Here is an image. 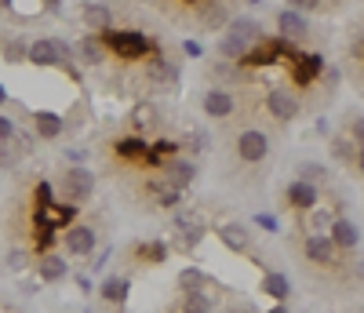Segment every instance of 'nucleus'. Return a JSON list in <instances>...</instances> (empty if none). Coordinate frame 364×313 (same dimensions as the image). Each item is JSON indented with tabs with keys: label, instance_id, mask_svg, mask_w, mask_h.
<instances>
[{
	"label": "nucleus",
	"instance_id": "f257e3e1",
	"mask_svg": "<svg viewBox=\"0 0 364 313\" xmlns=\"http://www.w3.org/2000/svg\"><path fill=\"white\" fill-rule=\"evenodd\" d=\"M26 62H33V66H63V70H70L77 77V70H73V62H77L73 58V48L66 41H55V37H44L37 44H29Z\"/></svg>",
	"mask_w": 364,
	"mask_h": 313
},
{
	"label": "nucleus",
	"instance_id": "f03ea898",
	"mask_svg": "<svg viewBox=\"0 0 364 313\" xmlns=\"http://www.w3.org/2000/svg\"><path fill=\"white\" fill-rule=\"evenodd\" d=\"M102 48L117 51L120 58H142L149 51V37L139 29H106L102 33Z\"/></svg>",
	"mask_w": 364,
	"mask_h": 313
},
{
	"label": "nucleus",
	"instance_id": "7ed1b4c3",
	"mask_svg": "<svg viewBox=\"0 0 364 313\" xmlns=\"http://www.w3.org/2000/svg\"><path fill=\"white\" fill-rule=\"evenodd\" d=\"M58 186H63V197L70 204H80V201H87L91 193H95V175H91L87 168H70L63 179H58Z\"/></svg>",
	"mask_w": 364,
	"mask_h": 313
},
{
	"label": "nucleus",
	"instance_id": "20e7f679",
	"mask_svg": "<svg viewBox=\"0 0 364 313\" xmlns=\"http://www.w3.org/2000/svg\"><path fill=\"white\" fill-rule=\"evenodd\" d=\"M146 80L154 84L157 91H171V87L178 84V66H175L171 58L157 55V58H149V62H146Z\"/></svg>",
	"mask_w": 364,
	"mask_h": 313
},
{
	"label": "nucleus",
	"instance_id": "39448f33",
	"mask_svg": "<svg viewBox=\"0 0 364 313\" xmlns=\"http://www.w3.org/2000/svg\"><path fill=\"white\" fill-rule=\"evenodd\" d=\"M266 110L273 113V120L288 124V120H295V117H299V99L291 95L288 87H273L269 95H266Z\"/></svg>",
	"mask_w": 364,
	"mask_h": 313
},
{
	"label": "nucleus",
	"instance_id": "423d86ee",
	"mask_svg": "<svg viewBox=\"0 0 364 313\" xmlns=\"http://www.w3.org/2000/svg\"><path fill=\"white\" fill-rule=\"evenodd\" d=\"M237 153H240V161H248V164H259L262 156L269 153V139H266L262 132L248 128V132H240V139H237Z\"/></svg>",
	"mask_w": 364,
	"mask_h": 313
},
{
	"label": "nucleus",
	"instance_id": "0eeeda50",
	"mask_svg": "<svg viewBox=\"0 0 364 313\" xmlns=\"http://www.w3.org/2000/svg\"><path fill=\"white\" fill-rule=\"evenodd\" d=\"M63 244H66V252H70V255H80V259H87L91 252H95L99 237H95V230H91V226H73V230H66Z\"/></svg>",
	"mask_w": 364,
	"mask_h": 313
},
{
	"label": "nucleus",
	"instance_id": "6e6552de",
	"mask_svg": "<svg viewBox=\"0 0 364 313\" xmlns=\"http://www.w3.org/2000/svg\"><path fill=\"white\" fill-rule=\"evenodd\" d=\"M284 201H288L295 211H314V208H317V186L295 179L288 190H284Z\"/></svg>",
	"mask_w": 364,
	"mask_h": 313
},
{
	"label": "nucleus",
	"instance_id": "1a4fd4ad",
	"mask_svg": "<svg viewBox=\"0 0 364 313\" xmlns=\"http://www.w3.org/2000/svg\"><path fill=\"white\" fill-rule=\"evenodd\" d=\"M197 179V164L186 161V156H171L168 161V171H164V182L175 186V190H182V186H190Z\"/></svg>",
	"mask_w": 364,
	"mask_h": 313
},
{
	"label": "nucleus",
	"instance_id": "9d476101",
	"mask_svg": "<svg viewBox=\"0 0 364 313\" xmlns=\"http://www.w3.org/2000/svg\"><path fill=\"white\" fill-rule=\"evenodd\" d=\"M336 252H339V248L328 240V233H314V237H306V259H310V262H317V266H331V262H336Z\"/></svg>",
	"mask_w": 364,
	"mask_h": 313
},
{
	"label": "nucleus",
	"instance_id": "9b49d317",
	"mask_svg": "<svg viewBox=\"0 0 364 313\" xmlns=\"http://www.w3.org/2000/svg\"><path fill=\"white\" fill-rule=\"evenodd\" d=\"M328 240L336 248H343V252H350V248L360 244V230H357V223H350V218H336L331 230H328Z\"/></svg>",
	"mask_w": 364,
	"mask_h": 313
},
{
	"label": "nucleus",
	"instance_id": "f8f14e48",
	"mask_svg": "<svg viewBox=\"0 0 364 313\" xmlns=\"http://www.w3.org/2000/svg\"><path fill=\"white\" fill-rule=\"evenodd\" d=\"M233 95L230 91H223V87H211V91H204V113L208 117H215V120H223V117H230L233 113Z\"/></svg>",
	"mask_w": 364,
	"mask_h": 313
},
{
	"label": "nucleus",
	"instance_id": "ddd939ff",
	"mask_svg": "<svg viewBox=\"0 0 364 313\" xmlns=\"http://www.w3.org/2000/svg\"><path fill=\"white\" fill-rule=\"evenodd\" d=\"M277 29H281V37L284 41H299V37H306L310 33V22H306V15H299V11H281L277 15Z\"/></svg>",
	"mask_w": 364,
	"mask_h": 313
},
{
	"label": "nucleus",
	"instance_id": "4468645a",
	"mask_svg": "<svg viewBox=\"0 0 364 313\" xmlns=\"http://www.w3.org/2000/svg\"><path fill=\"white\" fill-rule=\"evenodd\" d=\"M226 33L237 37V41H245V44L252 48V44L262 41V26H259L255 18H230V22H226Z\"/></svg>",
	"mask_w": 364,
	"mask_h": 313
},
{
	"label": "nucleus",
	"instance_id": "2eb2a0df",
	"mask_svg": "<svg viewBox=\"0 0 364 313\" xmlns=\"http://www.w3.org/2000/svg\"><path fill=\"white\" fill-rule=\"evenodd\" d=\"M197 18H200L204 29H226L230 11H226V4H219V0H204L200 11H197Z\"/></svg>",
	"mask_w": 364,
	"mask_h": 313
},
{
	"label": "nucleus",
	"instance_id": "dca6fc26",
	"mask_svg": "<svg viewBox=\"0 0 364 313\" xmlns=\"http://www.w3.org/2000/svg\"><path fill=\"white\" fill-rule=\"evenodd\" d=\"M219 240L226 248H233V252H252V237H248V230L240 223H223L219 226Z\"/></svg>",
	"mask_w": 364,
	"mask_h": 313
},
{
	"label": "nucleus",
	"instance_id": "f3484780",
	"mask_svg": "<svg viewBox=\"0 0 364 313\" xmlns=\"http://www.w3.org/2000/svg\"><path fill=\"white\" fill-rule=\"evenodd\" d=\"M175 233L182 237V248H193V244L204 237V223H197V218L186 215V211H178V215H175Z\"/></svg>",
	"mask_w": 364,
	"mask_h": 313
},
{
	"label": "nucleus",
	"instance_id": "a211bd4d",
	"mask_svg": "<svg viewBox=\"0 0 364 313\" xmlns=\"http://www.w3.org/2000/svg\"><path fill=\"white\" fill-rule=\"evenodd\" d=\"M262 295H269L273 302H284V299L291 295V280H288L284 273H277V270H269V273L262 277Z\"/></svg>",
	"mask_w": 364,
	"mask_h": 313
},
{
	"label": "nucleus",
	"instance_id": "6ab92c4d",
	"mask_svg": "<svg viewBox=\"0 0 364 313\" xmlns=\"http://www.w3.org/2000/svg\"><path fill=\"white\" fill-rule=\"evenodd\" d=\"M73 58L84 62V66H99V62L106 58V48H102L99 37H84V41L73 48Z\"/></svg>",
	"mask_w": 364,
	"mask_h": 313
},
{
	"label": "nucleus",
	"instance_id": "aec40b11",
	"mask_svg": "<svg viewBox=\"0 0 364 313\" xmlns=\"http://www.w3.org/2000/svg\"><path fill=\"white\" fill-rule=\"evenodd\" d=\"M128 292H132V280L128 277H106L102 280V288H99V295L106 299V302H128Z\"/></svg>",
	"mask_w": 364,
	"mask_h": 313
},
{
	"label": "nucleus",
	"instance_id": "412c9836",
	"mask_svg": "<svg viewBox=\"0 0 364 313\" xmlns=\"http://www.w3.org/2000/svg\"><path fill=\"white\" fill-rule=\"evenodd\" d=\"M33 128H37L41 139H58L63 135V117L51 113V110H41V113H33Z\"/></svg>",
	"mask_w": 364,
	"mask_h": 313
},
{
	"label": "nucleus",
	"instance_id": "4be33fe9",
	"mask_svg": "<svg viewBox=\"0 0 364 313\" xmlns=\"http://www.w3.org/2000/svg\"><path fill=\"white\" fill-rule=\"evenodd\" d=\"M109 22H113V15H109L106 4H84V26L91 33H106Z\"/></svg>",
	"mask_w": 364,
	"mask_h": 313
},
{
	"label": "nucleus",
	"instance_id": "5701e85b",
	"mask_svg": "<svg viewBox=\"0 0 364 313\" xmlns=\"http://www.w3.org/2000/svg\"><path fill=\"white\" fill-rule=\"evenodd\" d=\"M178 292L182 295H197V292H208V277H204V270H197V266H186L178 273Z\"/></svg>",
	"mask_w": 364,
	"mask_h": 313
},
{
	"label": "nucleus",
	"instance_id": "b1692460",
	"mask_svg": "<svg viewBox=\"0 0 364 313\" xmlns=\"http://www.w3.org/2000/svg\"><path fill=\"white\" fill-rule=\"evenodd\" d=\"M37 273H41L44 285H55V280H63V277L70 273V266H66V259H63V255H44V259H41V266H37Z\"/></svg>",
	"mask_w": 364,
	"mask_h": 313
},
{
	"label": "nucleus",
	"instance_id": "393cba45",
	"mask_svg": "<svg viewBox=\"0 0 364 313\" xmlns=\"http://www.w3.org/2000/svg\"><path fill=\"white\" fill-rule=\"evenodd\" d=\"M117 156H124V161H146L149 146H146L142 139H120V142H117Z\"/></svg>",
	"mask_w": 364,
	"mask_h": 313
},
{
	"label": "nucleus",
	"instance_id": "a878e982",
	"mask_svg": "<svg viewBox=\"0 0 364 313\" xmlns=\"http://www.w3.org/2000/svg\"><path fill=\"white\" fill-rule=\"evenodd\" d=\"M321 70H324V58L321 55H306V58H299V66H295V80L299 84H310L314 73H321Z\"/></svg>",
	"mask_w": 364,
	"mask_h": 313
},
{
	"label": "nucleus",
	"instance_id": "bb28decb",
	"mask_svg": "<svg viewBox=\"0 0 364 313\" xmlns=\"http://www.w3.org/2000/svg\"><path fill=\"white\" fill-rule=\"evenodd\" d=\"M157 117H161V113H157V106H135V110H132V124H135L139 132H149L154 124H161Z\"/></svg>",
	"mask_w": 364,
	"mask_h": 313
},
{
	"label": "nucleus",
	"instance_id": "cd10ccee",
	"mask_svg": "<svg viewBox=\"0 0 364 313\" xmlns=\"http://www.w3.org/2000/svg\"><path fill=\"white\" fill-rule=\"evenodd\" d=\"M248 51H252V48H248L245 41H237V37H230V33L219 41V55H223V58H237V62H245V55H248Z\"/></svg>",
	"mask_w": 364,
	"mask_h": 313
},
{
	"label": "nucleus",
	"instance_id": "c85d7f7f",
	"mask_svg": "<svg viewBox=\"0 0 364 313\" xmlns=\"http://www.w3.org/2000/svg\"><path fill=\"white\" fill-rule=\"evenodd\" d=\"M182 313H215V299H211L208 292L186 295V306H182Z\"/></svg>",
	"mask_w": 364,
	"mask_h": 313
},
{
	"label": "nucleus",
	"instance_id": "c756f323",
	"mask_svg": "<svg viewBox=\"0 0 364 313\" xmlns=\"http://www.w3.org/2000/svg\"><path fill=\"white\" fill-rule=\"evenodd\" d=\"M139 259H146V262H164L168 259V248L161 244V240H154V244H139V252H135Z\"/></svg>",
	"mask_w": 364,
	"mask_h": 313
},
{
	"label": "nucleus",
	"instance_id": "7c9ffc66",
	"mask_svg": "<svg viewBox=\"0 0 364 313\" xmlns=\"http://www.w3.org/2000/svg\"><path fill=\"white\" fill-rule=\"evenodd\" d=\"M331 149H336V156H339V161H360V146L357 142H350V139H336V142H331Z\"/></svg>",
	"mask_w": 364,
	"mask_h": 313
},
{
	"label": "nucleus",
	"instance_id": "2f4dec72",
	"mask_svg": "<svg viewBox=\"0 0 364 313\" xmlns=\"http://www.w3.org/2000/svg\"><path fill=\"white\" fill-rule=\"evenodd\" d=\"M26 55H29V44L26 41H8L4 44V58L15 62V66H18V62H26Z\"/></svg>",
	"mask_w": 364,
	"mask_h": 313
},
{
	"label": "nucleus",
	"instance_id": "473e14b6",
	"mask_svg": "<svg viewBox=\"0 0 364 313\" xmlns=\"http://www.w3.org/2000/svg\"><path fill=\"white\" fill-rule=\"evenodd\" d=\"M299 179L314 186L317 179H328V168H324V164H314V161H306V164H302V168H299Z\"/></svg>",
	"mask_w": 364,
	"mask_h": 313
},
{
	"label": "nucleus",
	"instance_id": "72a5a7b5",
	"mask_svg": "<svg viewBox=\"0 0 364 313\" xmlns=\"http://www.w3.org/2000/svg\"><path fill=\"white\" fill-rule=\"evenodd\" d=\"M182 146H186L190 153H204L208 149V135L204 132H190L186 139H182Z\"/></svg>",
	"mask_w": 364,
	"mask_h": 313
},
{
	"label": "nucleus",
	"instance_id": "f704fd0d",
	"mask_svg": "<svg viewBox=\"0 0 364 313\" xmlns=\"http://www.w3.org/2000/svg\"><path fill=\"white\" fill-rule=\"evenodd\" d=\"M18 153H22V149L0 142V168H15V164H18Z\"/></svg>",
	"mask_w": 364,
	"mask_h": 313
},
{
	"label": "nucleus",
	"instance_id": "c9c22d12",
	"mask_svg": "<svg viewBox=\"0 0 364 313\" xmlns=\"http://www.w3.org/2000/svg\"><path fill=\"white\" fill-rule=\"evenodd\" d=\"M288 4H291V11L306 15V11H317V8L324 4V0H288Z\"/></svg>",
	"mask_w": 364,
	"mask_h": 313
},
{
	"label": "nucleus",
	"instance_id": "e433bc0d",
	"mask_svg": "<svg viewBox=\"0 0 364 313\" xmlns=\"http://www.w3.org/2000/svg\"><path fill=\"white\" fill-rule=\"evenodd\" d=\"M26 262H29V255H26V252H11V255H8V270H15V273H18V270H26Z\"/></svg>",
	"mask_w": 364,
	"mask_h": 313
},
{
	"label": "nucleus",
	"instance_id": "4c0bfd02",
	"mask_svg": "<svg viewBox=\"0 0 364 313\" xmlns=\"http://www.w3.org/2000/svg\"><path fill=\"white\" fill-rule=\"evenodd\" d=\"M15 139V124L8 117H0V142H11Z\"/></svg>",
	"mask_w": 364,
	"mask_h": 313
},
{
	"label": "nucleus",
	"instance_id": "58836bf2",
	"mask_svg": "<svg viewBox=\"0 0 364 313\" xmlns=\"http://www.w3.org/2000/svg\"><path fill=\"white\" fill-rule=\"evenodd\" d=\"M259 226H266V230H277V218H273V215H259Z\"/></svg>",
	"mask_w": 364,
	"mask_h": 313
},
{
	"label": "nucleus",
	"instance_id": "ea45409f",
	"mask_svg": "<svg viewBox=\"0 0 364 313\" xmlns=\"http://www.w3.org/2000/svg\"><path fill=\"white\" fill-rule=\"evenodd\" d=\"M266 313H291V309H288L284 302H277V306H273V309H266Z\"/></svg>",
	"mask_w": 364,
	"mask_h": 313
},
{
	"label": "nucleus",
	"instance_id": "a19ab883",
	"mask_svg": "<svg viewBox=\"0 0 364 313\" xmlns=\"http://www.w3.org/2000/svg\"><path fill=\"white\" fill-rule=\"evenodd\" d=\"M4 102H8V87H4V84H0V106H4Z\"/></svg>",
	"mask_w": 364,
	"mask_h": 313
},
{
	"label": "nucleus",
	"instance_id": "79ce46f5",
	"mask_svg": "<svg viewBox=\"0 0 364 313\" xmlns=\"http://www.w3.org/2000/svg\"><path fill=\"white\" fill-rule=\"evenodd\" d=\"M44 4H48V8H58V4H63V0H44Z\"/></svg>",
	"mask_w": 364,
	"mask_h": 313
},
{
	"label": "nucleus",
	"instance_id": "37998d69",
	"mask_svg": "<svg viewBox=\"0 0 364 313\" xmlns=\"http://www.w3.org/2000/svg\"><path fill=\"white\" fill-rule=\"evenodd\" d=\"M248 4H262V0H248Z\"/></svg>",
	"mask_w": 364,
	"mask_h": 313
}]
</instances>
